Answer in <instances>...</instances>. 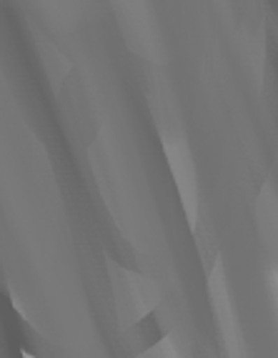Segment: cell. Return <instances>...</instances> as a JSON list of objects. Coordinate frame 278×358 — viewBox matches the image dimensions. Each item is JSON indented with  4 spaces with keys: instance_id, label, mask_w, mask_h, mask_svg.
I'll return each mask as SVG.
<instances>
[{
    "instance_id": "1",
    "label": "cell",
    "mask_w": 278,
    "mask_h": 358,
    "mask_svg": "<svg viewBox=\"0 0 278 358\" xmlns=\"http://www.w3.org/2000/svg\"><path fill=\"white\" fill-rule=\"evenodd\" d=\"M193 238H195V248H198V256H201L203 266H206V273H211L214 266H216V261H218L221 245H218V238H216L214 226L208 223L206 215H201L198 223H195Z\"/></svg>"
}]
</instances>
